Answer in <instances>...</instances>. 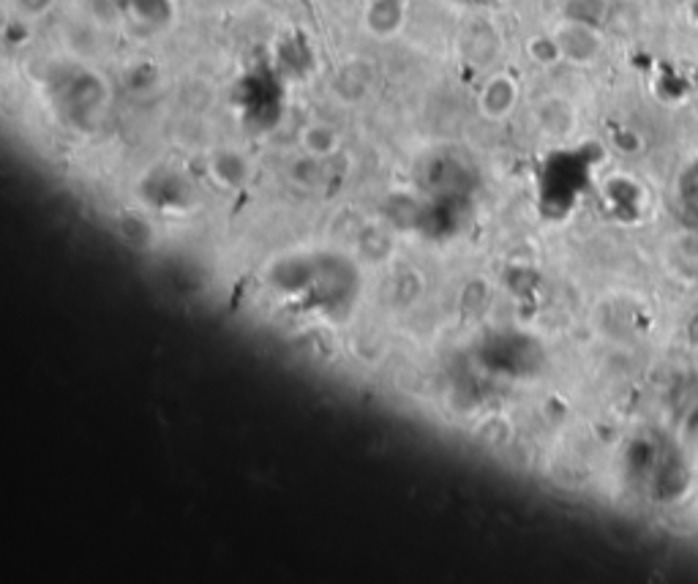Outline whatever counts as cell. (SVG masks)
Returning <instances> with one entry per match:
<instances>
[{"label":"cell","mask_w":698,"mask_h":584,"mask_svg":"<svg viewBox=\"0 0 698 584\" xmlns=\"http://www.w3.org/2000/svg\"><path fill=\"white\" fill-rule=\"evenodd\" d=\"M557 41L562 55L573 63H589L600 52L598 31L592 25H581V22L568 20V25L559 31Z\"/></svg>","instance_id":"obj_1"},{"label":"cell","mask_w":698,"mask_h":584,"mask_svg":"<svg viewBox=\"0 0 698 584\" xmlns=\"http://www.w3.org/2000/svg\"><path fill=\"white\" fill-rule=\"evenodd\" d=\"M516 104V85L510 77H491L480 93V107L489 118H505Z\"/></svg>","instance_id":"obj_2"},{"label":"cell","mask_w":698,"mask_h":584,"mask_svg":"<svg viewBox=\"0 0 698 584\" xmlns=\"http://www.w3.org/2000/svg\"><path fill=\"white\" fill-rule=\"evenodd\" d=\"M404 22V3L401 0H374L366 11V28L374 36H393Z\"/></svg>","instance_id":"obj_3"},{"label":"cell","mask_w":698,"mask_h":584,"mask_svg":"<svg viewBox=\"0 0 698 584\" xmlns=\"http://www.w3.org/2000/svg\"><path fill=\"white\" fill-rule=\"evenodd\" d=\"M339 145V137L336 131L325 126V123H314L309 129L303 131V148L311 153V156H328V153L336 151Z\"/></svg>","instance_id":"obj_4"},{"label":"cell","mask_w":698,"mask_h":584,"mask_svg":"<svg viewBox=\"0 0 698 584\" xmlns=\"http://www.w3.org/2000/svg\"><path fill=\"white\" fill-rule=\"evenodd\" d=\"M606 0H570L568 9H565V14H568L570 22H581V25H592V28H598L600 22L606 20Z\"/></svg>","instance_id":"obj_5"},{"label":"cell","mask_w":698,"mask_h":584,"mask_svg":"<svg viewBox=\"0 0 698 584\" xmlns=\"http://www.w3.org/2000/svg\"><path fill=\"white\" fill-rule=\"evenodd\" d=\"M529 52H532V58H538V63H554L557 58H562L557 39H535L529 44Z\"/></svg>","instance_id":"obj_6"},{"label":"cell","mask_w":698,"mask_h":584,"mask_svg":"<svg viewBox=\"0 0 698 584\" xmlns=\"http://www.w3.org/2000/svg\"><path fill=\"white\" fill-rule=\"evenodd\" d=\"M52 3H55V0H14L17 11L25 14V17H39L44 11H50Z\"/></svg>","instance_id":"obj_7"}]
</instances>
